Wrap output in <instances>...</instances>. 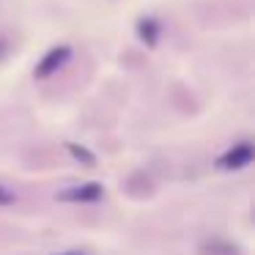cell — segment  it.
<instances>
[{"mask_svg":"<svg viewBox=\"0 0 255 255\" xmlns=\"http://www.w3.org/2000/svg\"><path fill=\"white\" fill-rule=\"evenodd\" d=\"M102 195H105L102 184L88 181V184H77V187H66L63 192H58V200H66V203H96Z\"/></svg>","mask_w":255,"mask_h":255,"instance_id":"cell-2","label":"cell"},{"mask_svg":"<svg viewBox=\"0 0 255 255\" xmlns=\"http://www.w3.org/2000/svg\"><path fill=\"white\" fill-rule=\"evenodd\" d=\"M137 36H140V41H145L148 47H154L156 39H159V25H156V19H151V17L140 19L137 22Z\"/></svg>","mask_w":255,"mask_h":255,"instance_id":"cell-4","label":"cell"},{"mask_svg":"<svg viewBox=\"0 0 255 255\" xmlns=\"http://www.w3.org/2000/svg\"><path fill=\"white\" fill-rule=\"evenodd\" d=\"M203 255H239V250L231 247V244L214 242V244H206V247H203Z\"/></svg>","mask_w":255,"mask_h":255,"instance_id":"cell-6","label":"cell"},{"mask_svg":"<svg viewBox=\"0 0 255 255\" xmlns=\"http://www.w3.org/2000/svg\"><path fill=\"white\" fill-rule=\"evenodd\" d=\"M14 203V192H8L6 187H0V206H11Z\"/></svg>","mask_w":255,"mask_h":255,"instance_id":"cell-7","label":"cell"},{"mask_svg":"<svg viewBox=\"0 0 255 255\" xmlns=\"http://www.w3.org/2000/svg\"><path fill=\"white\" fill-rule=\"evenodd\" d=\"M72 58V50L69 47H52L50 52H47L44 58H41V63L36 66V77L39 80H44V77H50V74H55L61 66H66V61Z\"/></svg>","mask_w":255,"mask_h":255,"instance_id":"cell-3","label":"cell"},{"mask_svg":"<svg viewBox=\"0 0 255 255\" xmlns=\"http://www.w3.org/2000/svg\"><path fill=\"white\" fill-rule=\"evenodd\" d=\"M66 148H69V154H72L77 162H83L85 167H94L96 165V156L91 154L88 148H83V145H77V143H66Z\"/></svg>","mask_w":255,"mask_h":255,"instance_id":"cell-5","label":"cell"},{"mask_svg":"<svg viewBox=\"0 0 255 255\" xmlns=\"http://www.w3.org/2000/svg\"><path fill=\"white\" fill-rule=\"evenodd\" d=\"M0 58H6V44L0 41Z\"/></svg>","mask_w":255,"mask_h":255,"instance_id":"cell-9","label":"cell"},{"mask_svg":"<svg viewBox=\"0 0 255 255\" xmlns=\"http://www.w3.org/2000/svg\"><path fill=\"white\" fill-rule=\"evenodd\" d=\"M253 156H255L253 145L244 140V143H236L233 148H228L225 154L220 156L217 167H220V170H242V167H247L250 162H253Z\"/></svg>","mask_w":255,"mask_h":255,"instance_id":"cell-1","label":"cell"},{"mask_svg":"<svg viewBox=\"0 0 255 255\" xmlns=\"http://www.w3.org/2000/svg\"><path fill=\"white\" fill-rule=\"evenodd\" d=\"M58 255H85V253H80V250H66V253H58Z\"/></svg>","mask_w":255,"mask_h":255,"instance_id":"cell-8","label":"cell"}]
</instances>
